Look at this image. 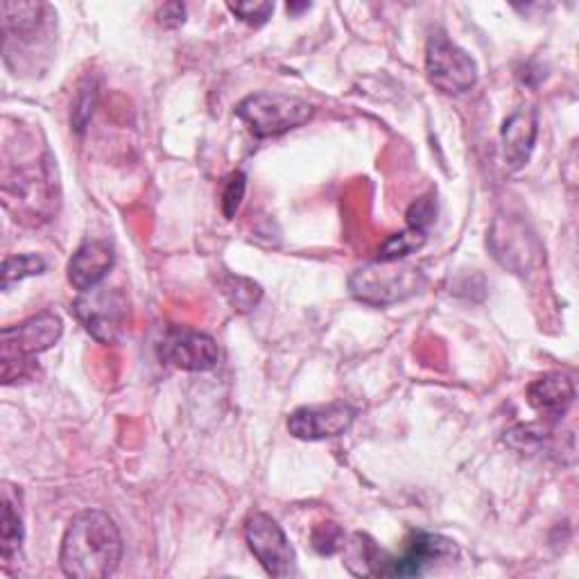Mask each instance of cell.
I'll use <instances>...</instances> for the list:
<instances>
[{
  "label": "cell",
  "instance_id": "6da1fadb",
  "mask_svg": "<svg viewBox=\"0 0 579 579\" xmlns=\"http://www.w3.org/2000/svg\"><path fill=\"white\" fill-rule=\"evenodd\" d=\"M123 559V536L116 521L97 509H86L68 523L59 566L66 577L73 579H107Z\"/></svg>",
  "mask_w": 579,
  "mask_h": 579
},
{
  "label": "cell",
  "instance_id": "7a4b0ae2",
  "mask_svg": "<svg viewBox=\"0 0 579 579\" xmlns=\"http://www.w3.org/2000/svg\"><path fill=\"white\" fill-rule=\"evenodd\" d=\"M63 324L55 313H39L21 324L3 328L0 335V362H3V383L10 385L30 377L32 358L48 351L59 343Z\"/></svg>",
  "mask_w": 579,
  "mask_h": 579
},
{
  "label": "cell",
  "instance_id": "3957f363",
  "mask_svg": "<svg viewBox=\"0 0 579 579\" xmlns=\"http://www.w3.org/2000/svg\"><path fill=\"white\" fill-rule=\"evenodd\" d=\"M424 283L426 279L421 269L415 265H407L403 260H377L354 271L349 279V290L358 301L385 309V305L417 294Z\"/></svg>",
  "mask_w": 579,
  "mask_h": 579
},
{
  "label": "cell",
  "instance_id": "277c9868",
  "mask_svg": "<svg viewBox=\"0 0 579 579\" xmlns=\"http://www.w3.org/2000/svg\"><path fill=\"white\" fill-rule=\"evenodd\" d=\"M235 116L258 139H275V136L309 123L315 116V107L294 95L254 93L235 107Z\"/></svg>",
  "mask_w": 579,
  "mask_h": 579
},
{
  "label": "cell",
  "instance_id": "5b68a950",
  "mask_svg": "<svg viewBox=\"0 0 579 579\" xmlns=\"http://www.w3.org/2000/svg\"><path fill=\"white\" fill-rule=\"evenodd\" d=\"M428 80L449 95H462L478 82V66L466 50L455 46L447 34L435 32L426 44Z\"/></svg>",
  "mask_w": 579,
  "mask_h": 579
},
{
  "label": "cell",
  "instance_id": "8992f818",
  "mask_svg": "<svg viewBox=\"0 0 579 579\" xmlns=\"http://www.w3.org/2000/svg\"><path fill=\"white\" fill-rule=\"evenodd\" d=\"M245 539L252 555L271 577H292L297 557L283 528L263 512H256L245 523Z\"/></svg>",
  "mask_w": 579,
  "mask_h": 579
},
{
  "label": "cell",
  "instance_id": "52a82bcc",
  "mask_svg": "<svg viewBox=\"0 0 579 579\" xmlns=\"http://www.w3.org/2000/svg\"><path fill=\"white\" fill-rule=\"evenodd\" d=\"M159 358L182 371H209L218 364L216 339L190 328H170L159 345Z\"/></svg>",
  "mask_w": 579,
  "mask_h": 579
},
{
  "label": "cell",
  "instance_id": "ba28073f",
  "mask_svg": "<svg viewBox=\"0 0 579 579\" xmlns=\"http://www.w3.org/2000/svg\"><path fill=\"white\" fill-rule=\"evenodd\" d=\"M356 419L354 407L333 401L326 405H303L288 417V430L301 441H322L345 435Z\"/></svg>",
  "mask_w": 579,
  "mask_h": 579
},
{
  "label": "cell",
  "instance_id": "9c48e42d",
  "mask_svg": "<svg viewBox=\"0 0 579 579\" xmlns=\"http://www.w3.org/2000/svg\"><path fill=\"white\" fill-rule=\"evenodd\" d=\"M458 555L455 543L447 536L439 534H428V532H417L403 555L398 557H387L383 555V566L381 575L390 577H419L424 575L430 566L437 561H447Z\"/></svg>",
  "mask_w": 579,
  "mask_h": 579
},
{
  "label": "cell",
  "instance_id": "30bf717a",
  "mask_svg": "<svg viewBox=\"0 0 579 579\" xmlns=\"http://www.w3.org/2000/svg\"><path fill=\"white\" fill-rule=\"evenodd\" d=\"M76 313L97 343L114 345L123 331L125 301L118 292H82L76 301Z\"/></svg>",
  "mask_w": 579,
  "mask_h": 579
},
{
  "label": "cell",
  "instance_id": "8fae6325",
  "mask_svg": "<svg viewBox=\"0 0 579 579\" xmlns=\"http://www.w3.org/2000/svg\"><path fill=\"white\" fill-rule=\"evenodd\" d=\"M539 131V116L536 109L523 107L514 112L502 123L500 143H502V159L509 170H519L530 161V154L536 143Z\"/></svg>",
  "mask_w": 579,
  "mask_h": 579
},
{
  "label": "cell",
  "instance_id": "7c38bea8",
  "mask_svg": "<svg viewBox=\"0 0 579 579\" xmlns=\"http://www.w3.org/2000/svg\"><path fill=\"white\" fill-rule=\"evenodd\" d=\"M114 267V250L102 243H84L68 263V281L80 292H91Z\"/></svg>",
  "mask_w": 579,
  "mask_h": 579
},
{
  "label": "cell",
  "instance_id": "4fadbf2b",
  "mask_svg": "<svg viewBox=\"0 0 579 579\" xmlns=\"http://www.w3.org/2000/svg\"><path fill=\"white\" fill-rule=\"evenodd\" d=\"M528 401L548 419H561L575 401V385L561 371H551L528 387Z\"/></svg>",
  "mask_w": 579,
  "mask_h": 579
},
{
  "label": "cell",
  "instance_id": "5bb4252c",
  "mask_svg": "<svg viewBox=\"0 0 579 579\" xmlns=\"http://www.w3.org/2000/svg\"><path fill=\"white\" fill-rule=\"evenodd\" d=\"M23 543V519L21 509L16 507L14 487L5 485L3 489V521H0V553L5 561H12Z\"/></svg>",
  "mask_w": 579,
  "mask_h": 579
},
{
  "label": "cell",
  "instance_id": "9a60e30c",
  "mask_svg": "<svg viewBox=\"0 0 579 579\" xmlns=\"http://www.w3.org/2000/svg\"><path fill=\"white\" fill-rule=\"evenodd\" d=\"M347 568L354 575L360 577H379L383 566V551L377 546V541L367 534H354L351 541H347Z\"/></svg>",
  "mask_w": 579,
  "mask_h": 579
},
{
  "label": "cell",
  "instance_id": "2e32d148",
  "mask_svg": "<svg viewBox=\"0 0 579 579\" xmlns=\"http://www.w3.org/2000/svg\"><path fill=\"white\" fill-rule=\"evenodd\" d=\"M46 5L42 3H12V0H5L0 5V12H3V30L10 37H25V34L37 32L42 25Z\"/></svg>",
  "mask_w": 579,
  "mask_h": 579
},
{
  "label": "cell",
  "instance_id": "e0dca14e",
  "mask_svg": "<svg viewBox=\"0 0 579 579\" xmlns=\"http://www.w3.org/2000/svg\"><path fill=\"white\" fill-rule=\"evenodd\" d=\"M424 243H426V231L407 227L405 231L394 233V235L387 238V241L379 250V258L377 260H385V263L403 260L405 256H410L413 252L421 250Z\"/></svg>",
  "mask_w": 579,
  "mask_h": 579
},
{
  "label": "cell",
  "instance_id": "ac0fdd59",
  "mask_svg": "<svg viewBox=\"0 0 579 579\" xmlns=\"http://www.w3.org/2000/svg\"><path fill=\"white\" fill-rule=\"evenodd\" d=\"M46 260L37 254H23V256H8L3 263V290H10L12 283H19L27 277L44 275Z\"/></svg>",
  "mask_w": 579,
  "mask_h": 579
},
{
  "label": "cell",
  "instance_id": "d6986e66",
  "mask_svg": "<svg viewBox=\"0 0 579 579\" xmlns=\"http://www.w3.org/2000/svg\"><path fill=\"white\" fill-rule=\"evenodd\" d=\"M345 546H347V536H345V532L339 525L320 523L313 530V548L320 555H335L339 551H345Z\"/></svg>",
  "mask_w": 579,
  "mask_h": 579
},
{
  "label": "cell",
  "instance_id": "ffe728a7",
  "mask_svg": "<svg viewBox=\"0 0 579 579\" xmlns=\"http://www.w3.org/2000/svg\"><path fill=\"white\" fill-rule=\"evenodd\" d=\"M233 16L245 21L247 25L260 27L267 23V19L275 12V3H267V0H250V3H229L227 5Z\"/></svg>",
  "mask_w": 579,
  "mask_h": 579
},
{
  "label": "cell",
  "instance_id": "44dd1931",
  "mask_svg": "<svg viewBox=\"0 0 579 579\" xmlns=\"http://www.w3.org/2000/svg\"><path fill=\"white\" fill-rule=\"evenodd\" d=\"M229 283L233 286V288H229L227 286V294H229V299H231V303L235 305V309L238 311H252L254 309V305L260 301V288L254 283V281H247V279H229Z\"/></svg>",
  "mask_w": 579,
  "mask_h": 579
},
{
  "label": "cell",
  "instance_id": "7402d4cb",
  "mask_svg": "<svg viewBox=\"0 0 579 579\" xmlns=\"http://www.w3.org/2000/svg\"><path fill=\"white\" fill-rule=\"evenodd\" d=\"M245 188H247V180L243 173H233L224 186V195H222V211L227 220H233V216L238 213L245 197Z\"/></svg>",
  "mask_w": 579,
  "mask_h": 579
},
{
  "label": "cell",
  "instance_id": "603a6c76",
  "mask_svg": "<svg viewBox=\"0 0 579 579\" xmlns=\"http://www.w3.org/2000/svg\"><path fill=\"white\" fill-rule=\"evenodd\" d=\"M435 216H437V201L432 199V195L419 197L413 207L407 209V227L428 231V227L435 222Z\"/></svg>",
  "mask_w": 579,
  "mask_h": 579
},
{
  "label": "cell",
  "instance_id": "cb8c5ba5",
  "mask_svg": "<svg viewBox=\"0 0 579 579\" xmlns=\"http://www.w3.org/2000/svg\"><path fill=\"white\" fill-rule=\"evenodd\" d=\"M95 97H97V91H95V84H84L78 93V100L73 105V125L78 131H84L89 118L93 116V107H95Z\"/></svg>",
  "mask_w": 579,
  "mask_h": 579
},
{
  "label": "cell",
  "instance_id": "d4e9b609",
  "mask_svg": "<svg viewBox=\"0 0 579 579\" xmlns=\"http://www.w3.org/2000/svg\"><path fill=\"white\" fill-rule=\"evenodd\" d=\"M157 19L163 27H180L186 21V8L182 3H165L157 10Z\"/></svg>",
  "mask_w": 579,
  "mask_h": 579
},
{
  "label": "cell",
  "instance_id": "484cf974",
  "mask_svg": "<svg viewBox=\"0 0 579 579\" xmlns=\"http://www.w3.org/2000/svg\"><path fill=\"white\" fill-rule=\"evenodd\" d=\"M303 10H311V5H309V3H301V5L288 3V12H290V14H297V12H303Z\"/></svg>",
  "mask_w": 579,
  "mask_h": 579
}]
</instances>
